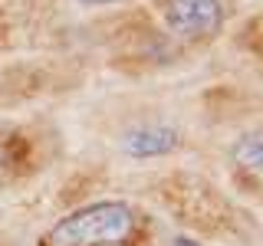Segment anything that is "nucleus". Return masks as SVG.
I'll list each match as a JSON object with an SVG mask.
<instances>
[{
    "mask_svg": "<svg viewBox=\"0 0 263 246\" xmlns=\"http://www.w3.org/2000/svg\"><path fill=\"white\" fill-rule=\"evenodd\" d=\"M79 7H112V4H125V0H76Z\"/></svg>",
    "mask_w": 263,
    "mask_h": 246,
    "instance_id": "39448f33",
    "label": "nucleus"
},
{
    "mask_svg": "<svg viewBox=\"0 0 263 246\" xmlns=\"http://www.w3.org/2000/svg\"><path fill=\"white\" fill-rule=\"evenodd\" d=\"M230 154H234V161L243 164V168L263 171V128H253V131H247V135H240Z\"/></svg>",
    "mask_w": 263,
    "mask_h": 246,
    "instance_id": "20e7f679",
    "label": "nucleus"
},
{
    "mask_svg": "<svg viewBox=\"0 0 263 246\" xmlns=\"http://www.w3.org/2000/svg\"><path fill=\"white\" fill-rule=\"evenodd\" d=\"M158 16L178 39H211L224 30L227 10L220 0H158Z\"/></svg>",
    "mask_w": 263,
    "mask_h": 246,
    "instance_id": "f03ea898",
    "label": "nucleus"
},
{
    "mask_svg": "<svg viewBox=\"0 0 263 246\" xmlns=\"http://www.w3.org/2000/svg\"><path fill=\"white\" fill-rule=\"evenodd\" d=\"M178 148H181V131L168 121H145V125H135L122 135V151L138 161L164 158Z\"/></svg>",
    "mask_w": 263,
    "mask_h": 246,
    "instance_id": "7ed1b4c3",
    "label": "nucleus"
},
{
    "mask_svg": "<svg viewBox=\"0 0 263 246\" xmlns=\"http://www.w3.org/2000/svg\"><path fill=\"white\" fill-rule=\"evenodd\" d=\"M138 213L125 200H92L63 213L40 246H122L135 236Z\"/></svg>",
    "mask_w": 263,
    "mask_h": 246,
    "instance_id": "f257e3e1",
    "label": "nucleus"
}]
</instances>
